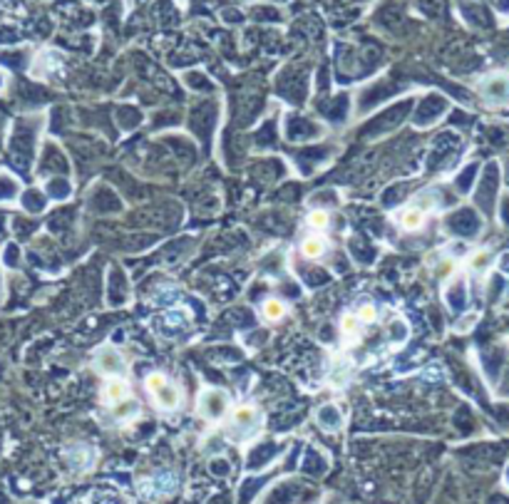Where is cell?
<instances>
[{
  "instance_id": "cell-11",
  "label": "cell",
  "mask_w": 509,
  "mask_h": 504,
  "mask_svg": "<svg viewBox=\"0 0 509 504\" xmlns=\"http://www.w3.org/2000/svg\"><path fill=\"white\" fill-rule=\"evenodd\" d=\"M340 330H343V335L348 340L356 335V330H358V318L353 316V313H345L343 318H340Z\"/></svg>"
},
{
  "instance_id": "cell-4",
  "label": "cell",
  "mask_w": 509,
  "mask_h": 504,
  "mask_svg": "<svg viewBox=\"0 0 509 504\" xmlns=\"http://www.w3.org/2000/svg\"><path fill=\"white\" fill-rule=\"evenodd\" d=\"M95 368L100 370L102 375H109V378H114L117 373H122V370H125V358H122V353H119L117 348L105 346V348H100V351H97Z\"/></svg>"
},
{
  "instance_id": "cell-1",
  "label": "cell",
  "mask_w": 509,
  "mask_h": 504,
  "mask_svg": "<svg viewBox=\"0 0 509 504\" xmlns=\"http://www.w3.org/2000/svg\"><path fill=\"white\" fill-rule=\"evenodd\" d=\"M144 388H147V392L152 395L154 408L165 410V413H172V410L179 408L181 392H179V388L172 385L169 380H167L165 373H152L147 380H144Z\"/></svg>"
},
{
  "instance_id": "cell-9",
  "label": "cell",
  "mask_w": 509,
  "mask_h": 504,
  "mask_svg": "<svg viewBox=\"0 0 509 504\" xmlns=\"http://www.w3.org/2000/svg\"><path fill=\"white\" fill-rule=\"evenodd\" d=\"M264 318L266 321H271V323H276V321H281L283 316H286V306H283L281 300H276V298H271V300H266L264 303Z\"/></svg>"
},
{
  "instance_id": "cell-2",
  "label": "cell",
  "mask_w": 509,
  "mask_h": 504,
  "mask_svg": "<svg viewBox=\"0 0 509 504\" xmlns=\"http://www.w3.org/2000/svg\"><path fill=\"white\" fill-rule=\"evenodd\" d=\"M261 410L251 408V405H241L231 413L229 420V437L234 442H246L261 430Z\"/></svg>"
},
{
  "instance_id": "cell-14",
  "label": "cell",
  "mask_w": 509,
  "mask_h": 504,
  "mask_svg": "<svg viewBox=\"0 0 509 504\" xmlns=\"http://www.w3.org/2000/svg\"><path fill=\"white\" fill-rule=\"evenodd\" d=\"M435 201H437V199H435V192H423V194H420V197L418 199H415V201H413V206H418V209H432V206H435Z\"/></svg>"
},
{
  "instance_id": "cell-7",
  "label": "cell",
  "mask_w": 509,
  "mask_h": 504,
  "mask_svg": "<svg viewBox=\"0 0 509 504\" xmlns=\"http://www.w3.org/2000/svg\"><path fill=\"white\" fill-rule=\"evenodd\" d=\"M425 224V211L418 209V206H407L405 211L400 214V227L407 229V231H415Z\"/></svg>"
},
{
  "instance_id": "cell-12",
  "label": "cell",
  "mask_w": 509,
  "mask_h": 504,
  "mask_svg": "<svg viewBox=\"0 0 509 504\" xmlns=\"http://www.w3.org/2000/svg\"><path fill=\"white\" fill-rule=\"evenodd\" d=\"M356 318H358V323H368L370 326V323H375V321H378V311H375V306L365 303V306L358 308Z\"/></svg>"
},
{
  "instance_id": "cell-6",
  "label": "cell",
  "mask_w": 509,
  "mask_h": 504,
  "mask_svg": "<svg viewBox=\"0 0 509 504\" xmlns=\"http://www.w3.org/2000/svg\"><path fill=\"white\" fill-rule=\"evenodd\" d=\"M130 395V383L122 378H109L107 383H105V388H102V402L105 405H109V408H117L119 402H125Z\"/></svg>"
},
{
  "instance_id": "cell-5",
  "label": "cell",
  "mask_w": 509,
  "mask_h": 504,
  "mask_svg": "<svg viewBox=\"0 0 509 504\" xmlns=\"http://www.w3.org/2000/svg\"><path fill=\"white\" fill-rule=\"evenodd\" d=\"M482 97L489 105H507L509 102V79L504 75H494V77L482 82Z\"/></svg>"
},
{
  "instance_id": "cell-10",
  "label": "cell",
  "mask_w": 509,
  "mask_h": 504,
  "mask_svg": "<svg viewBox=\"0 0 509 504\" xmlns=\"http://www.w3.org/2000/svg\"><path fill=\"white\" fill-rule=\"evenodd\" d=\"M137 413H139V402H135L132 397H127L125 402H119L117 408H114V418H117L119 422H125V420L135 418Z\"/></svg>"
},
{
  "instance_id": "cell-8",
  "label": "cell",
  "mask_w": 509,
  "mask_h": 504,
  "mask_svg": "<svg viewBox=\"0 0 509 504\" xmlns=\"http://www.w3.org/2000/svg\"><path fill=\"white\" fill-rule=\"evenodd\" d=\"M301 254L308 256V259H321V256L326 254V241H323L321 236H316V234H311V236L303 238Z\"/></svg>"
},
{
  "instance_id": "cell-13",
  "label": "cell",
  "mask_w": 509,
  "mask_h": 504,
  "mask_svg": "<svg viewBox=\"0 0 509 504\" xmlns=\"http://www.w3.org/2000/svg\"><path fill=\"white\" fill-rule=\"evenodd\" d=\"M308 227L326 229L328 227V214H326V211H311V214H308Z\"/></svg>"
},
{
  "instance_id": "cell-3",
  "label": "cell",
  "mask_w": 509,
  "mask_h": 504,
  "mask_svg": "<svg viewBox=\"0 0 509 504\" xmlns=\"http://www.w3.org/2000/svg\"><path fill=\"white\" fill-rule=\"evenodd\" d=\"M229 410V395L224 390H204L199 400V413L206 420H219Z\"/></svg>"
}]
</instances>
